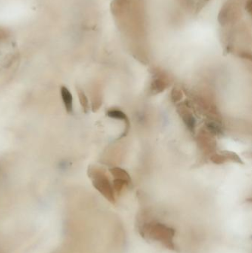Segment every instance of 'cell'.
<instances>
[{"label":"cell","instance_id":"cell-4","mask_svg":"<svg viewBox=\"0 0 252 253\" xmlns=\"http://www.w3.org/2000/svg\"><path fill=\"white\" fill-rule=\"evenodd\" d=\"M183 120L189 130L193 132L196 125V120L193 115L191 113L186 112L183 114Z\"/></svg>","mask_w":252,"mask_h":253},{"label":"cell","instance_id":"cell-11","mask_svg":"<svg viewBox=\"0 0 252 253\" xmlns=\"http://www.w3.org/2000/svg\"><path fill=\"white\" fill-rule=\"evenodd\" d=\"M173 93H175V96H173V95H172V96H173V98H175V101H176H176L180 100V99H181L182 93L180 90H177L176 89V90H173Z\"/></svg>","mask_w":252,"mask_h":253},{"label":"cell","instance_id":"cell-1","mask_svg":"<svg viewBox=\"0 0 252 253\" xmlns=\"http://www.w3.org/2000/svg\"><path fill=\"white\" fill-rule=\"evenodd\" d=\"M141 234L153 242H160L168 248H174V230L159 221H146L141 224Z\"/></svg>","mask_w":252,"mask_h":253},{"label":"cell","instance_id":"cell-10","mask_svg":"<svg viewBox=\"0 0 252 253\" xmlns=\"http://www.w3.org/2000/svg\"><path fill=\"white\" fill-rule=\"evenodd\" d=\"M152 88L157 93L162 92L166 88L165 83L163 82L162 80H156L154 82L153 84H152Z\"/></svg>","mask_w":252,"mask_h":253},{"label":"cell","instance_id":"cell-9","mask_svg":"<svg viewBox=\"0 0 252 253\" xmlns=\"http://www.w3.org/2000/svg\"><path fill=\"white\" fill-rule=\"evenodd\" d=\"M207 128L210 132L215 134L221 133V126H219L217 123L214 122H210L207 124Z\"/></svg>","mask_w":252,"mask_h":253},{"label":"cell","instance_id":"cell-6","mask_svg":"<svg viewBox=\"0 0 252 253\" xmlns=\"http://www.w3.org/2000/svg\"><path fill=\"white\" fill-rule=\"evenodd\" d=\"M107 115L110 118L115 119V120H123V121L127 122L128 119H127V116L122 111H119V110H109Z\"/></svg>","mask_w":252,"mask_h":253},{"label":"cell","instance_id":"cell-8","mask_svg":"<svg viewBox=\"0 0 252 253\" xmlns=\"http://www.w3.org/2000/svg\"><path fill=\"white\" fill-rule=\"evenodd\" d=\"M78 96H79L80 102H81V106L84 108L85 112H87L89 109V104L88 100H87V97H86L85 94L82 90H78Z\"/></svg>","mask_w":252,"mask_h":253},{"label":"cell","instance_id":"cell-5","mask_svg":"<svg viewBox=\"0 0 252 253\" xmlns=\"http://www.w3.org/2000/svg\"><path fill=\"white\" fill-rule=\"evenodd\" d=\"M112 175L115 176V179L122 180L125 182L129 183L130 181V178L128 174L124 169L119 168H115L112 169Z\"/></svg>","mask_w":252,"mask_h":253},{"label":"cell","instance_id":"cell-2","mask_svg":"<svg viewBox=\"0 0 252 253\" xmlns=\"http://www.w3.org/2000/svg\"><path fill=\"white\" fill-rule=\"evenodd\" d=\"M95 187L101 192L108 200L111 202L115 201L114 196V190L111 187L110 183L108 181V178L103 175H98L93 181Z\"/></svg>","mask_w":252,"mask_h":253},{"label":"cell","instance_id":"cell-3","mask_svg":"<svg viewBox=\"0 0 252 253\" xmlns=\"http://www.w3.org/2000/svg\"><path fill=\"white\" fill-rule=\"evenodd\" d=\"M61 96H62V102H63L67 112L71 114L73 111V99H72V95L70 93L68 88L65 87H62V88H61Z\"/></svg>","mask_w":252,"mask_h":253},{"label":"cell","instance_id":"cell-7","mask_svg":"<svg viewBox=\"0 0 252 253\" xmlns=\"http://www.w3.org/2000/svg\"><path fill=\"white\" fill-rule=\"evenodd\" d=\"M186 1L191 8L195 10H198V9L203 7L208 0H186Z\"/></svg>","mask_w":252,"mask_h":253}]
</instances>
